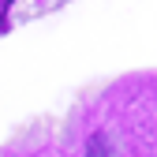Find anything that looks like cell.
Segmentation results:
<instances>
[{
	"label": "cell",
	"mask_w": 157,
	"mask_h": 157,
	"mask_svg": "<svg viewBox=\"0 0 157 157\" xmlns=\"http://www.w3.org/2000/svg\"><path fill=\"white\" fill-rule=\"evenodd\" d=\"M86 157H116V146H112V139L105 131H97L94 139H90V146H86Z\"/></svg>",
	"instance_id": "obj_1"
}]
</instances>
